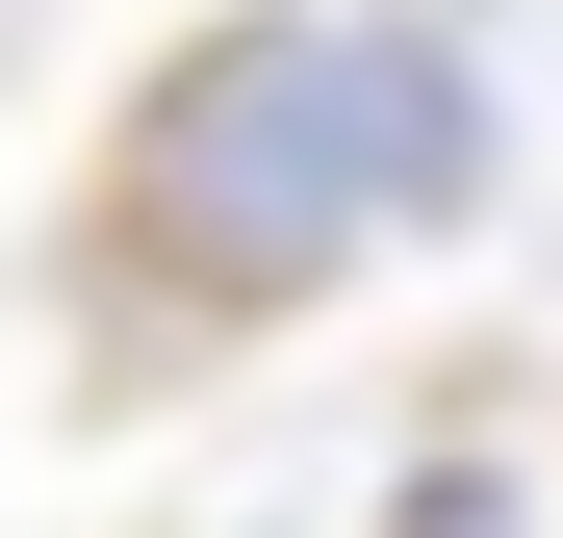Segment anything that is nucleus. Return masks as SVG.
Segmentation results:
<instances>
[{
	"label": "nucleus",
	"mask_w": 563,
	"mask_h": 538,
	"mask_svg": "<svg viewBox=\"0 0 563 538\" xmlns=\"http://www.w3.org/2000/svg\"><path fill=\"white\" fill-rule=\"evenodd\" d=\"M487 52L410 26V0H231V26H179L103 129V231L154 256L206 333L358 283V256H410L487 206Z\"/></svg>",
	"instance_id": "1"
}]
</instances>
